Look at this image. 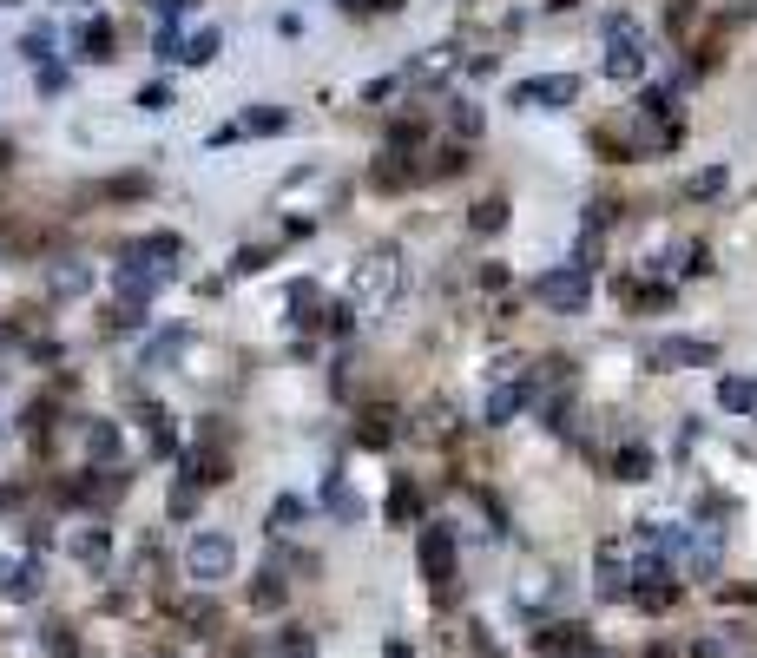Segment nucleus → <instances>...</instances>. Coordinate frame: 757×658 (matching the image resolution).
Masks as SVG:
<instances>
[{
    "label": "nucleus",
    "instance_id": "nucleus-27",
    "mask_svg": "<svg viewBox=\"0 0 757 658\" xmlns=\"http://www.w3.org/2000/svg\"><path fill=\"white\" fill-rule=\"evenodd\" d=\"M33 593H40V560H20L7 573V599H33Z\"/></svg>",
    "mask_w": 757,
    "mask_h": 658
},
{
    "label": "nucleus",
    "instance_id": "nucleus-10",
    "mask_svg": "<svg viewBox=\"0 0 757 658\" xmlns=\"http://www.w3.org/2000/svg\"><path fill=\"white\" fill-rule=\"evenodd\" d=\"M66 553H73L86 573H106V560H112V533H106V527H73V533H66Z\"/></svg>",
    "mask_w": 757,
    "mask_h": 658
},
{
    "label": "nucleus",
    "instance_id": "nucleus-22",
    "mask_svg": "<svg viewBox=\"0 0 757 658\" xmlns=\"http://www.w3.org/2000/svg\"><path fill=\"white\" fill-rule=\"evenodd\" d=\"M172 415H165V408H145V448H152V455H172Z\"/></svg>",
    "mask_w": 757,
    "mask_h": 658
},
{
    "label": "nucleus",
    "instance_id": "nucleus-33",
    "mask_svg": "<svg viewBox=\"0 0 757 658\" xmlns=\"http://www.w3.org/2000/svg\"><path fill=\"white\" fill-rule=\"evenodd\" d=\"M277 652H284V658H310L316 639H310V632H284V639H277Z\"/></svg>",
    "mask_w": 757,
    "mask_h": 658
},
{
    "label": "nucleus",
    "instance_id": "nucleus-18",
    "mask_svg": "<svg viewBox=\"0 0 757 658\" xmlns=\"http://www.w3.org/2000/svg\"><path fill=\"white\" fill-rule=\"evenodd\" d=\"M86 455H93V461H119V428H112L106 415L86 422Z\"/></svg>",
    "mask_w": 757,
    "mask_h": 658
},
{
    "label": "nucleus",
    "instance_id": "nucleus-23",
    "mask_svg": "<svg viewBox=\"0 0 757 658\" xmlns=\"http://www.w3.org/2000/svg\"><path fill=\"white\" fill-rule=\"evenodd\" d=\"M613 474H619V481H652V448H619Z\"/></svg>",
    "mask_w": 757,
    "mask_h": 658
},
{
    "label": "nucleus",
    "instance_id": "nucleus-7",
    "mask_svg": "<svg viewBox=\"0 0 757 658\" xmlns=\"http://www.w3.org/2000/svg\"><path fill=\"white\" fill-rule=\"evenodd\" d=\"M652 369H711L718 362V343H705V336H659V343L646 349Z\"/></svg>",
    "mask_w": 757,
    "mask_h": 658
},
{
    "label": "nucleus",
    "instance_id": "nucleus-29",
    "mask_svg": "<svg viewBox=\"0 0 757 658\" xmlns=\"http://www.w3.org/2000/svg\"><path fill=\"white\" fill-rule=\"evenodd\" d=\"M501 224H507V204L501 198H481V204H474V231H501Z\"/></svg>",
    "mask_w": 757,
    "mask_h": 658
},
{
    "label": "nucleus",
    "instance_id": "nucleus-24",
    "mask_svg": "<svg viewBox=\"0 0 757 658\" xmlns=\"http://www.w3.org/2000/svg\"><path fill=\"white\" fill-rule=\"evenodd\" d=\"M79 53H86V60H112V27L106 20H86V27H79Z\"/></svg>",
    "mask_w": 757,
    "mask_h": 658
},
{
    "label": "nucleus",
    "instance_id": "nucleus-19",
    "mask_svg": "<svg viewBox=\"0 0 757 658\" xmlns=\"http://www.w3.org/2000/svg\"><path fill=\"white\" fill-rule=\"evenodd\" d=\"M725 185H731V172H725V165H705V172H692V178H685V198H698V204H705V198H725Z\"/></svg>",
    "mask_w": 757,
    "mask_h": 658
},
{
    "label": "nucleus",
    "instance_id": "nucleus-8",
    "mask_svg": "<svg viewBox=\"0 0 757 658\" xmlns=\"http://www.w3.org/2000/svg\"><path fill=\"white\" fill-rule=\"evenodd\" d=\"M415 553H422V580L428 586H448V580H455V533H448L442 520H428V527H422Z\"/></svg>",
    "mask_w": 757,
    "mask_h": 658
},
{
    "label": "nucleus",
    "instance_id": "nucleus-14",
    "mask_svg": "<svg viewBox=\"0 0 757 658\" xmlns=\"http://www.w3.org/2000/svg\"><path fill=\"white\" fill-rule=\"evenodd\" d=\"M448 66H455V47H428L422 60H415L409 73H402V86H442V79H448Z\"/></svg>",
    "mask_w": 757,
    "mask_h": 658
},
{
    "label": "nucleus",
    "instance_id": "nucleus-4",
    "mask_svg": "<svg viewBox=\"0 0 757 658\" xmlns=\"http://www.w3.org/2000/svg\"><path fill=\"white\" fill-rule=\"evenodd\" d=\"M534 303H547L553 316H580L586 303H593V277H586L580 264L547 270V277H534Z\"/></svg>",
    "mask_w": 757,
    "mask_h": 658
},
{
    "label": "nucleus",
    "instance_id": "nucleus-15",
    "mask_svg": "<svg viewBox=\"0 0 757 658\" xmlns=\"http://www.w3.org/2000/svg\"><path fill=\"white\" fill-rule=\"evenodd\" d=\"M47 290H53V297H86V290H93V270H86V264H53L47 270Z\"/></svg>",
    "mask_w": 757,
    "mask_h": 658
},
{
    "label": "nucleus",
    "instance_id": "nucleus-6",
    "mask_svg": "<svg viewBox=\"0 0 757 658\" xmlns=\"http://www.w3.org/2000/svg\"><path fill=\"white\" fill-rule=\"evenodd\" d=\"M632 586H639V573H632V547L606 540L600 560H593V593H600V599H632Z\"/></svg>",
    "mask_w": 757,
    "mask_h": 658
},
{
    "label": "nucleus",
    "instance_id": "nucleus-34",
    "mask_svg": "<svg viewBox=\"0 0 757 658\" xmlns=\"http://www.w3.org/2000/svg\"><path fill=\"white\" fill-rule=\"evenodd\" d=\"M139 251H145V257H178V237H172V231H158V237H145Z\"/></svg>",
    "mask_w": 757,
    "mask_h": 658
},
{
    "label": "nucleus",
    "instance_id": "nucleus-9",
    "mask_svg": "<svg viewBox=\"0 0 757 658\" xmlns=\"http://www.w3.org/2000/svg\"><path fill=\"white\" fill-rule=\"evenodd\" d=\"M165 283H172V264H145V251H132L126 264H119V290H126V297H152Z\"/></svg>",
    "mask_w": 757,
    "mask_h": 658
},
{
    "label": "nucleus",
    "instance_id": "nucleus-36",
    "mask_svg": "<svg viewBox=\"0 0 757 658\" xmlns=\"http://www.w3.org/2000/svg\"><path fill=\"white\" fill-rule=\"evenodd\" d=\"M60 86H66V73H60V66L47 60V66H40V93H60Z\"/></svg>",
    "mask_w": 757,
    "mask_h": 658
},
{
    "label": "nucleus",
    "instance_id": "nucleus-32",
    "mask_svg": "<svg viewBox=\"0 0 757 658\" xmlns=\"http://www.w3.org/2000/svg\"><path fill=\"white\" fill-rule=\"evenodd\" d=\"M132 106H139V112H165V106H172V86H158V79H152V86H139Z\"/></svg>",
    "mask_w": 757,
    "mask_h": 658
},
{
    "label": "nucleus",
    "instance_id": "nucleus-1",
    "mask_svg": "<svg viewBox=\"0 0 757 658\" xmlns=\"http://www.w3.org/2000/svg\"><path fill=\"white\" fill-rule=\"evenodd\" d=\"M395 277H402V257H395V244H376V251L356 264V277H349V297H356V310H382V303L395 297Z\"/></svg>",
    "mask_w": 757,
    "mask_h": 658
},
{
    "label": "nucleus",
    "instance_id": "nucleus-12",
    "mask_svg": "<svg viewBox=\"0 0 757 658\" xmlns=\"http://www.w3.org/2000/svg\"><path fill=\"white\" fill-rule=\"evenodd\" d=\"M527 395H534V389H527V382L514 376V382H501V389H488V402H481V415H488V422L501 428V422H514V415L527 408Z\"/></svg>",
    "mask_w": 757,
    "mask_h": 658
},
{
    "label": "nucleus",
    "instance_id": "nucleus-35",
    "mask_svg": "<svg viewBox=\"0 0 757 658\" xmlns=\"http://www.w3.org/2000/svg\"><path fill=\"white\" fill-rule=\"evenodd\" d=\"M389 514H395V520L415 514V487H395V494H389Z\"/></svg>",
    "mask_w": 757,
    "mask_h": 658
},
{
    "label": "nucleus",
    "instance_id": "nucleus-2",
    "mask_svg": "<svg viewBox=\"0 0 757 658\" xmlns=\"http://www.w3.org/2000/svg\"><path fill=\"white\" fill-rule=\"evenodd\" d=\"M185 573L198 586H218L237 573V540L231 533H191V547H185Z\"/></svg>",
    "mask_w": 757,
    "mask_h": 658
},
{
    "label": "nucleus",
    "instance_id": "nucleus-13",
    "mask_svg": "<svg viewBox=\"0 0 757 658\" xmlns=\"http://www.w3.org/2000/svg\"><path fill=\"white\" fill-rule=\"evenodd\" d=\"M277 132H290L284 106H244V119H237V139H277Z\"/></svg>",
    "mask_w": 757,
    "mask_h": 658
},
{
    "label": "nucleus",
    "instance_id": "nucleus-5",
    "mask_svg": "<svg viewBox=\"0 0 757 658\" xmlns=\"http://www.w3.org/2000/svg\"><path fill=\"white\" fill-rule=\"evenodd\" d=\"M580 99V73H534V79H514V106L527 112H560Z\"/></svg>",
    "mask_w": 757,
    "mask_h": 658
},
{
    "label": "nucleus",
    "instance_id": "nucleus-37",
    "mask_svg": "<svg viewBox=\"0 0 757 658\" xmlns=\"http://www.w3.org/2000/svg\"><path fill=\"white\" fill-rule=\"evenodd\" d=\"M382 658H415V652H409V645H402V639H389V652H382Z\"/></svg>",
    "mask_w": 757,
    "mask_h": 658
},
{
    "label": "nucleus",
    "instance_id": "nucleus-30",
    "mask_svg": "<svg viewBox=\"0 0 757 658\" xmlns=\"http://www.w3.org/2000/svg\"><path fill=\"white\" fill-rule=\"evenodd\" d=\"M448 126H455L461 139H474V132H481V106H468V99H461V106L448 112Z\"/></svg>",
    "mask_w": 757,
    "mask_h": 658
},
{
    "label": "nucleus",
    "instance_id": "nucleus-20",
    "mask_svg": "<svg viewBox=\"0 0 757 658\" xmlns=\"http://www.w3.org/2000/svg\"><path fill=\"white\" fill-rule=\"evenodd\" d=\"M323 501H330V514H336V520H363V501L349 494L343 474H330V481H323Z\"/></svg>",
    "mask_w": 757,
    "mask_h": 658
},
{
    "label": "nucleus",
    "instance_id": "nucleus-38",
    "mask_svg": "<svg viewBox=\"0 0 757 658\" xmlns=\"http://www.w3.org/2000/svg\"><path fill=\"white\" fill-rule=\"evenodd\" d=\"M0 593H7V560H0Z\"/></svg>",
    "mask_w": 757,
    "mask_h": 658
},
{
    "label": "nucleus",
    "instance_id": "nucleus-26",
    "mask_svg": "<svg viewBox=\"0 0 757 658\" xmlns=\"http://www.w3.org/2000/svg\"><path fill=\"white\" fill-rule=\"evenodd\" d=\"M20 60L47 66L53 60V27H27V33H20Z\"/></svg>",
    "mask_w": 757,
    "mask_h": 658
},
{
    "label": "nucleus",
    "instance_id": "nucleus-25",
    "mask_svg": "<svg viewBox=\"0 0 757 658\" xmlns=\"http://www.w3.org/2000/svg\"><path fill=\"white\" fill-rule=\"evenodd\" d=\"M303 514H310V501H303V494H284V501L270 507V533H297Z\"/></svg>",
    "mask_w": 757,
    "mask_h": 658
},
{
    "label": "nucleus",
    "instance_id": "nucleus-17",
    "mask_svg": "<svg viewBox=\"0 0 757 658\" xmlns=\"http://www.w3.org/2000/svg\"><path fill=\"white\" fill-rule=\"evenodd\" d=\"M178 349H185V329H158L152 343L139 349V369H165V362H172Z\"/></svg>",
    "mask_w": 757,
    "mask_h": 658
},
{
    "label": "nucleus",
    "instance_id": "nucleus-11",
    "mask_svg": "<svg viewBox=\"0 0 757 658\" xmlns=\"http://www.w3.org/2000/svg\"><path fill=\"white\" fill-rule=\"evenodd\" d=\"M718 408L738 415V422H757V376H725L718 382Z\"/></svg>",
    "mask_w": 757,
    "mask_h": 658
},
{
    "label": "nucleus",
    "instance_id": "nucleus-31",
    "mask_svg": "<svg viewBox=\"0 0 757 658\" xmlns=\"http://www.w3.org/2000/svg\"><path fill=\"white\" fill-rule=\"evenodd\" d=\"M47 652H53V658H79V639H73V626H47Z\"/></svg>",
    "mask_w": 757,
    "mask_h": 658
},
{
    "label": "nucleus",
    "instance_id": "nucleus-28",
    "mask_svg": "<svg viewBox=\"0 0 757 658\" xmlns=\"http://www.w3.org/2000/svg\"><path fill=\"white\" fill-rule=\"evenodd\" d=\"M251 606H257V612H277V606H284V580H277V573H257Z\"/></svg>",
    "mask_w": 757,
    "mask_h": 658
},
{
    "label": "nucleus",
    "instance_id": "nucleus-3",
    "mask_svg": "<svg viewBox=\"0 0 757 658\" xmlns=\"http://www.w3.org/2000/svg\"><path fill=\"white\" fill-rule=\"evenodd\" d=\"M606 79H619V86L646 79V40H639V27L626 14L606 20Z\"/></svg>",
    "mask_w": 757,
    "mask_h": 658
},
{
    "label": "nucleus",
    "instance_id": "nucleus-21",
    "mask_svg": "<svg viewBox=\"0 0 757 658\" xmlns=\"http://www.w3.org/2000/svg\"><path fill=\"white\" fill-rule=\"evenodd\" d=\"M178 60H185V66H211V60H218V27H198L185 47H178Z\"/></svg>",
    "mask_w": 757,
    "mask_h": 658
},
{
    "label": "nucleus",
    "instance_id": "nucleus-16",
    "mask_svg": "<svg viewBox=\"0 0 757 658\" xmlns=\"http://www.w3.org/2000/svg\"><path fill=\"white\" fill-rule=\"evenodd\" d=\"M198 494H205V481H198V474H178L172 494H165V514H172V520H191V514H198Z\"/></svg>",
    "mask_w": 757,
    "mask_h": 658
}]
</instances>
